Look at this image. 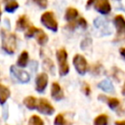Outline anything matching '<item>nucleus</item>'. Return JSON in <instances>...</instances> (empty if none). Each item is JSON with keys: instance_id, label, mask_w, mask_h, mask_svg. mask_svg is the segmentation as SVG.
Segmentation results:
<instances>
[{"instance_id": "f257e3e1", "label": "nucleus", "mask_w": 125, "mask_h": 125, "mask_svg": "<svg viewBox=\"0 0 125 125\" xmlns=\"http://www.w3.org/2000/svg\"><path fill=\"white\" fill-rule=\"evenodd\" d=\"M2 37V48L8 54H14L17 49V37L14 33L9 32L5 29L1 30Z\"/></svg>"}, {"instance_id": "f03ea898", "label": "nucleus", "mask_w": 125, "mask_h": 125, "mask_svg": "<svg viewBox=\"0 0 125 125\" xmlns=\"http://www.w3.org/2000/svg\"><path fill=\"white\" fill-rule=\"evenodd\" d=\"M57 59L59 62L60 75L61 76L66 75L69 71V66L67 63V53L63 48L57 51Z\"/></svg>"}, {"instance_id": "7ed1b4c3", "label": "nucleus", "mask_w": 125, "mask_h": 125, "mask_svg": "<svg viewBox=\"0 0 125 125\" xmlns=\"http://www.w3.org/2000/svg\"><path fill=\"white\" fill-rule=\"evenodd\" d=\"M41 22L49 29L52 31H57L58 30V22L55 19V16L52 12H45L41 16Z\"/></svg>"}, {"instance_id": "20e7f679", "label": "nucleus", "mask_w": 125, "mask_h": 125, "mask_svg": "<svg viewBox=\"0 0 125 125\" xmlns=\"http://www.w3.org/2000/svg\"><path fill=\"white\" fill-rule=\"evenodd\" d=\"M73 64L75 69L79 74H85L88 68V63L86 59L81 55H75L73 58Z\"/></svg>"}, {"instance_id": "39448f33", "label": "nucleus", "mask_w": 125, "mask_h": 125, "mask_svg": "<svg viewBox=\"0 0 125 125\" xmlns=\"http://www.w3.org/2000/svg\"><path fill=\"white\" fill-rule=\"evenodd\" d=\"M11 74L20 83H27L29 81V79H30V76L26 71L19 69L15 65L11 66Z\"/></svg>"}, {"instance_id": "423d86ee", "label": "nucleus", "mask_w": 125, "mask_h": 125, "mask_svg": "<svg viewBox=\"0 0 125 125\" xmlns=\"http://www.w3.org/2000/svg\"><path fill=\"white\" fill-rule=\"evenodd\" d=\"M37 110L43 114H46V115H52L55 112V108L49 103V101H47L46 99H40L38 101Z\"/></svg>"}, {"instance_id": "0eeeda50", "label": "nucleus", "mask_w": 125, "mask_h": 125, "mask_svg": "<svg viewBox=\"0 0 125 125\" xmlns=\"http://www.w3.org/2000/svg\"><path fill=\"white\" fill-rule=\"evenodd\" d=\"M35 82H36V91L39 92V93H42L45 90V88L48 84V75H47V73H45V72L39 73L36 76Z\"/></svg>"}, {"instance_id": "6e6552de", "label": "nucleus", "mask_w": 125, "mask_h": 125, "mask_svg": "<svg viewBox=\"0 0 125 125\" xmlns=\"http://www.w3.org/2000/svg\"><path fill=\"white\" fill-rule=\"evenodd\" d=\"M51 96L54 100L56 101H61L63 98V93L62 90L60 86V84L58 82H54L52 84V88H51Z\"/></svg>"}, {"instance_id": "1a4fd4ad", "label": "nucleus", "mask_w": 125, "mask_h": 125, "mask_svg": "<svg viewBox=\"0 0 125 125\" xmlns=\"http://www.w3.org/2000/svg\"><path fill=\"white\" fill-rule=\"evenodd\" d=\"M96 9L100 12V13H103V14H106L109 12L110 10V7H109V4L106 0H99L96 5H95Z\"/></svg>"}, {"instance_id": "9d476101", "label": "nucleus", "mask_w": 125, "mask_h": 125, "mask_svg": "<svg viewBox=\"0 0 125 125\" xmlns=\"http://www.w3.org/2000/svg\"><path fill=\"white\" fill-rule=\"evenodd\" d=\"M23 104L24 105L28 108V109H34L37 108L38 105V100L32 96H28L23 100Z\"/></svg>"}, {"instance_id": "9b49d317", "label": "nucleus", "mask_w": 125, "mask_h": 125, "mask_svg": "<svg viewBox=\"0 0 125 125\" xmlns=\"http://www.w3.org/2000/svg\"><path fill=\"white\" fill-rule=\"evenodd\" d=\"M10 89L3 84H0V104H4L7 99L10 97Z\"/></svg>"}, {"instance_id": "f8f14e48", "label": "nucleus", "mask_w": 125, "mask_h": 125, "mask_svg": "<svg viewBox=\"0 0 125 125\" xmlns=\"http://www.w3.org/2000/svg\"><path fill=\"white\" fill-rule=\"evenodd\" d=\"M30 25H29V21H28V19L25 15L23 16H21L17 21V28L19 30H23L25 28H28Z\"/></svg>"}, {"instance_id": "ddd939ff", "label": "nucleus", "mask_w": 125, "mask_h": 125, "mask_svg": "<svg viewBox=\"0 0 125 125\" xmlns=\"http://www.w3.org/2000/svg\"><path fill=\"white\" fill-rule=\"evenodd\" d=\"M34 36H35V38H36L37 42H38L40 45H44V44L48 41V36L46 35V33H45L42 29L37 28V30H36V32H35Z\"/></svg>"}, {"instance_id": "4468645a", "label": "nucleus", "mask_w": 125, "mask_h": 125, "mask_svg": "<svg viewBox=\"0 0 125 125\" xmlns=\"http://www.w3.org/2000/svg\"><path fill=\"white\" fill-rule=\"evenodd\" d=\"M27 62H28V53L26 51H23L20 55V57L18 59V62H17V64L21 67H24V66H26Z\"/></svg>"}, {"instance_id": "2eb2a0df", "label": "nucleus", "mask_w": 125, "mask_h": 125, "mask_svg": "<svg viewBox=\"0 0 125 125\" xmlns=\"http://www.w3.org/2000/svg\"><path fill=\"white\" fill-rule=\"evenodd\" d=\"M99 88L102 89L103 91L104 92H112L114 89H113V86L111 84V82L108 80V79H105V80H103L99 83Z\"/></svg>"}, {"instance_id": "dca6fc26", "label": "nucleus", "mask_w": 125, "mask_h": 125, "mask_svg": "<svg viewBox=\"0 0 125 125\" xmlns=\"http://www.w3.org/2000/svg\"><path fill=\"white\" fill-rule=\"evenodd\" d=\"M77 15H78V12H77L76 9H74V8H68L66 10V12H65V19L67 21H72V20H74L77 17Z\"/></svg>"}, {"instance_id": "f3484780", "label": "nucleus", "mask_w": 125, "mask_h": 125, "mask_svg": "<svg viewBox=\"0 0 125 125\" xmlns=\"http://www.w3.org/2000/svg\"><path fill=\"white\" fill-rule=\"evenodd\" d=\"M106 124H107V116L105 114H100L94 120V125H106Z\"/></svg>"}, {"instance_id": "a211bd4d", "label": "nucleus", "mask_w": 125, "mask_h": 125, "mask_svg": "<svg viewBox=\"0 0 125 125\" xmlns=\"http://www.w3.org/2000/svg\"><path fill=\"white\" fill-rule=\"evenodd\" d=\"M43 66L45 69H47L51 74H55V65H54V62L50 60V59H47L44 61L43 62Z\"/></svg>"}, {"instance_id": "6ab92c4d", "label": "nucleus", "mask_w": 125, "mask_h": 125, "mask_svg": "<svg viewBox=\"0 0 125 125\" xmlns=\"http://www.w3.org/2000/svg\"><path fill=\"white\" fill-rule=\"evenodd\" d=\"M115 25L119 31H125V21L122 17L118 16L115 18Z\"/></svg>"}, {"instance_id": "aec40b11", "label": "nucleus", "mask_w": 125, "mask_h": 125, "mask_svg": "<svg viewBox=\"0 0 125 125\" xmlns=\"http://www.w3.org/2000/svg\"><path fill=\"white\" fill-rule=\"evenodd\" d=\"M104 100L106 101V103H107V104L109 105V107L110 108H116L118 105H119V100L118 99H116V98H104Z\"/></svg>"}, {"instance_id": "412c9836", "label": "nucleus", "mask_w": 125, "mask_h": 125, "mask_svg": "<svg viewBox=\"0 0 125 125\" xmlns=\"http://www.w3.org/2000/svg\"><path fill=\"white\" fill-rule=\"evenodd\" d=\"M54 125H70V124H69V122L65 121L63 115L62 113H60L56 116L55 121H54Z\"/></svg>"}, {"instance_id": "4be33fe9", "label": "nucleus", "mask_w": 125, "mask_h": 125, "mask_svg": "<svg viewBox=\"0 0 125 125\" xmlns=\"http://www.w3.org/2000/svg\"><path fill=\"white\" fill-rule=\"evenodd\" d=\"M28 125H44V123H43V120L39 116L32 115L28 120Z\"/></svg>"}, {"instance_id": "5701e85b", "label": "nucleus", "mask_w": 125, "mask_h": 125, "mask_svg": "<svg viewBox=\"0 0 125 125\" xmlns=\"http://www.w3.org/2000/svg\"><path fill=\"white\" fill-rule=\"evenodd\" d=\"M18 7H19V4H18L17 2H15V1H12V2L8 3V4L5 6V10H6L7 12H9V13H12V12H14Z\"/></svg>"}, {"instance_id": "b1692460", "label": "nucleus", "mask_w": 125, "mask_h": 125, "mask_svg": "<svg viewBox=\"0 0 125 125\" xmlns=\"http://www.w3.org/2000/svg\"><path fill=\"white\" fill-rule=\"evenodd\" d=\"M36 30H37V28H36L35 26L30 25V26L27 28L26 32H25V36H26V37H32V36H34Z\"/></svg>"}, {"instance_id": "393cba45", "label": "nucleus", "mask_w": 125, "mask_h": 125, "mask_svg": "<svg viewBox=\"0 0 125 125\" xmlns=\"http://www.w3.org/2000/svg\"><path fill=\"white\" fill-rule=\"evenodd\" d=\"M34 3H36L39 7H41V8H46L47 7V5H48V1L47 0H32Z\"/></svg>"}, {"instance_id": "a878e982", "label": "nucleus", "mask_w": 125, "mask_h": 125, "mask_svg": "<svg viewBox=\"0 0 125 125\" xmlns=\"http://www.w3.org/2000/svg\"><path fill=\"white\" fill-rule=\"evenodd\" d=\"M78 24L81 25L82 27H86V26H87V22H86V21H85L84 19H82V18L78 20Z\"/></svg>"}, {"instance_id": "bb28decb", "label": "nucleus", "mask_w": 125, "mask_h": 125, "mask_svg": "<svg viewBox=\"0 0 125 125\" xmlns=\"http://www.w3.org/2000/svg\"><path fill=\"white\" fill-rule=\"evenodd\" d=\"M84 92L86 95H89L90 94V87L88 86V84H85L84 85Z\"/></svg>"}, {"instance_id": "cd10ccee", "label": "nucleus", "mask_w": 125, "mask_h": 125, "mask_svg": "<svg viewBox=\"0 0 125 125\" xmlns=\"http://www.w3.org/2000/svg\"><path fill=\"white\" fill-rule=\"evenodd\" d=\"M115 125H125V120H122V121H116V122H115Z\"/></svg>"}, {"instance_id": "c85d7f7f", "label": "nucleus", "mask_w": 125, "mask_h": 125, "mask_svg": "<svg viewBox=\"0 0 125 125\" xmlns=\"http://www.w3.org/2000/svg\"><path fill=\"white\" fill-rule=\"evenodd\" d=\"M120 54L125 58V48H122V49H120Z\"/></svg>"}, {"instance_id": "c756f323", "label": "nucleus", "mask_w": 125, "mask_h": 125, "mask_svg": "<svg viewBox=\"0 0 125 125\" xmlns=\"http://www.w3.org/2000/svg\"><path fill=\"white\" fill-rule=\"evenodd\" d=\"M94 1H95V0H89V1H88V6H90Z\"/></svg>"}, {"instance_id": "7c9ffc66", "label": "nucleus", "mask_w": 125, "mask_h": 125, "mask_svg": "<svg viewBox=\"0 0 125 125\" xmlns=\"http://www.w3.org/2000/svg\"><path fill=\"white\" fill-rule=\"evenodd\" d=\"M122 93H123V95H125V84H124V87H123V90H122Z\"/></svg>"}, {"instance_id": "2f4dec72", "label": "nucleus", "mask_w": 125, "mask_h": 125, "mask_svg": "<svg viewBox=\"0 0 125 125\" xmlns=\"http://www.w3.org/2000/svg\"><path fill=\"white\" fill-rule=\"evenodd\" d=\"M0 18H1V10H0Z\"/></svg>"}, {"instance_id": "473e14b6", "label": "nucleus", "mask_w": 125, "mask_h": 125, "mask_svg": "<svg viewBox=\"0 0 125 125\" xmlns=\"http://www.w3.org/2000/svg\"><path fill=\"white\" fill-rule=\"evenodd\" d=\"M6 1H8V0H6Z\"/></svg>"}]
</instances>
